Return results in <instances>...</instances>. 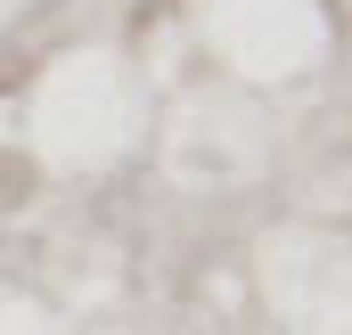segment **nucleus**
Here are the masks:
<instances>
[]
</instances>
